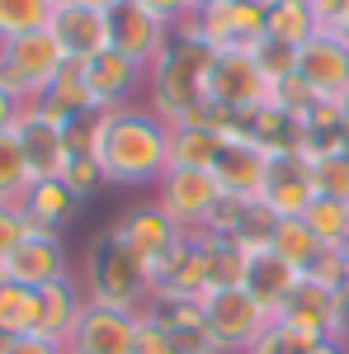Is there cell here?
Instances as JSON below:
<instances>
[{
  "mask_svg": "<svg viewBox=\"0 0 349 354\" xmlns=\"http://www.w3.org/2000/svg\"><path fill=\"white\" fill-rule=\"evenodd\" d=\"M85 151L100 161L104 185L147 189L170 170V123L142 104L85 118Z\"/></svg>",
  "mask_w": 349,
  "mask_h": 354,
  "instance_id": "1",
  "label": "cell"
},
{
  "mask_svg": "<svg viewBox=\"0 0 349 354\" xmlns=\"http://www.w3.org/2000/svg\"><path fill=\"white\" fill-rule=\"evenodd\" d=\"M81 288L90 307H113V312L137 317V312H147V302L156 293V279H151V265L118 236V227H109L85 245Z\"/></svg>",
  "mask_w": 349,
  "mask_h": 354,
  "instance_id": "2",
  "label": "cell"
},
{
  "mask_svg": "<svg viewBox=\"0 0 349 354\" xmlns=\"http://www.w3.org/2000/svg\"><path fill=\"white\" fill-rule=\"evenodd\" d=\"M208 62H213V53L203 43H175L170 38L165 57L147 71V109L165 118L170 128L189 123L208 104Z\"/></svg>",
  "mask_w": 349,
  "mask_h": 354,
  "instance_id": "3",
  "label": "cell"
},
{
  "mask_svg": "<svg viewBox=\"0 0 349 354\" xmlns=\"http://www.w3.org/2000/svg\"><path fill=\"white\" fill-rule=\"evenodd\" d=\"M62 71H66V53H62V43L48 28L0 43V90L15 95L19 104L43 100Z\"/></svg>",
  "mask_w": 349,
  "mask_h": 354,
  "instance_id": "4",
  "label": "cell"
},
{
  "mask_svg": "<svg viewBox=\"0 0 349 354\" xmlns=\"http://www.w3.org/2000/svg\"><path fill=\"white\" fill-rule=\"evenodd\" d=\"M198 307H203V322H208V330H213L222 354H245L265 335L269 322H274L245 288H208L198 298Z\"/></svg>",
  "mask_w": 349,
  "mask_h": 354,
  "instance_id": "5",
  "label": "cell"
},
{
  "mask_svg": "<svg viewBox=\"0 0 349 354\" xmlns=\"http://www.w3.org/2000/svg\"><path fill=\"white\" fill-rule=\"evenodd\" d=\"M109 48L151 71L170 48V24L147 5V0H118L109 10Z\"/></svg>",
  "mask_w": 349,
  "mask_h": 354,
  "instance_id": "6",
  "label": "cell"
},
{
  "mask_svg": "<svg viewBox=\"0 0 349 354\" xmlns=\"http://www.w3.org/2000/svg\"><path fill=\"white\" fill-rule=\"evenodd\" d=\"M274 85L265 81V71L255 66L250 53H213L208 62V104L227 113H250L265 109Z\"/></svg>",
  "mask_w": 349,
  "mask_h": 354,
  "instance_id": "7",
  "label": "cell"
},
{
  "mask_svg": "<svg viewBox=\"0 0 349 354\" xmlns=\"http://www.w3.org/2000/svg\"><path fill=\"white\" fill-rule=\"evenodd\" d=\"M269 5H241V0H217L208 10H198L203 28V48L208 53H255L269 38Z\"/></svg>",
  "mask_w": 349,
  "mask_h": 354,
  "instance_id": "8",
  "label": "cell"
},
{
  "mask_svg": "<svg viewBox=\"0 0 349 354\" xmlns=\"http://www.w3.org/2000/svg\"><path fill=\"white\" fill-rule=\"evenodd\" d=\"M156 203L180 222V232H203L213 208L222 203L213 170H165L156 180Z\"/></svg>",
  "mask_w": 349,
  "mask_h": 354,
  "instance_id": "9",
  "label": "cell"
},
{
  "mask_svg": "<svg viewBox=\"0 0 349 354\" xmlns=\"http://www.w3.org/2000/svg\"><path fill=\"white\" fill-rule=\"evenodd\" d=\"M274 322H283V326L302 330L307 340H349L335 288L312 283V279H297V288L288 293V302L279 307V317H274Z\"/></svg>",
  "mask_w": 349,
  "mask_h": 354,
  "instance_id": "10",
  "label": "cell"
},
{
  "mask_svg": "<svg viewBox=\"0 0 349 354\" xmlns=\"http://www.w3.org/2000/svg\"><path fill=\"white\" fill-rule=\"evenodd\" d=\"M297 76L312 85L317 100H345L349 90V38L335 28H321L317 38H307L297 48Z\"/></svg>",
  "mask_w": 349,
  "mask_h": 354,
  "instance_id": "11",
  "label": "cell"
},
{
  "mask_svg": "<svg viewBox=\"0 0 349 354\" xmlns=\"http://www.w3.org/2000/svg\"><path fill=\"white\" fill-rule=\"evenodd\" d=\"M15 137L24 147V161L33 180H62V170L71 161V137L62 123H53L38 104H24L19 123H15Z\"/></svg>",
  "mask_w": 349,
  "mask_h": 354,
  "instance_id": "12",
  "label": "cell"
},
{
  "mask_svg": "<svg viewBox=\"0 0 349 354\" xmlns=\"http://www.w3.org/2000/svg\"><path fill=\"white\" fill-rule=\"evenodd\" d=\"M151 279H156V298L198 302L208 293V232H185L161 265H151Z\"/></svg>",
  "mask_w": 349,
  "mask_h": 354,
  "instance_id": "13",
  "label": "cell"
},
{
  "mask_svg": "<svg viewBox=\"0 0 349 354\" xmlns=\"http://www.w3.org/2000/svg\"><path fill=\"white\" fill-rule=\"evenodd\" d=\"M269 156L260 142L250 137H222V151L213 161V180L227 198H260L269 180Z\"/></svg>",
  "mask_w": 349,
  "mask_h": 354,
  "instance_id": "14",
  "label": "cell"
},
{
  "mask_svg": "<svg viewBox=\"0 0 349 354\" xmlns=\"http://www.w3.org/2000/svg\"><path fill=\"white\" fill-rule=\"evenodd\" d=\"M142 85H147V71H142L137 62H128L123 53H113V48H104L100 57H90V62H85V90H90L95 113L128 109Z\"/></svg>",
  "mask_w": 349,
  "mask_h": 354,
  "instance_id": "15",
  "label": "cell"
},
{
  "mask_svg": "<svg viewBox=\"0 0 349 354\" xmlns=\"http://www.w3.org/2000/svg\"><path fill=\"white\" fill-rule=\"evenodd\" d=\"M5 279L24 283V288H48V283H62L71 279V255L62 236H48V232H28L19 250L5 260Z\"/></svg>",
  "mask_w": 349,
  "mask_h": 354,
  "instance_id": "16",
  "label": "cell"
},
{
  "mask_svg": "<svg viewBox=\"0 0 349 354\" xmlns=\"http://www.w3.org/2000/svg\"><path fill=\"white\" fill-rule=\"evenodd\" d=\"M137 317L133 312H113V307H85L81 326L71 330V340H66V354H133L137 350Z\"/></svg>",
  "mask_w": 349,
  "mask_h": 354,
  "instance_id": "17",
  "label": "cell"
},
{
  "mask_svg": "<svg viewBox=\"0 0 349 354\" xmlns=\"http://www.w3.org/2000/svg\"><path fill=\"white\" fill-rule=\"evenodd\" d=\"M113 227H118V236L133 245L147 265H161L165 255L180 245V236H185V232H180V222L170 218L156 198H151V203H137V208H128V213L113 222Z\"/></svg>",
  "mask_w": 349,
  "mask_h": 354,
  "instance_id": "18",
  "label": "cell"
},
{
  "mask_svg": "<svg viewBox=\"0 0 349 354\" xmlns=\"http://www.w3.org/2000/svg\"><path fill=\"white\" fill-rule=\"evenodd\" d=\"M48 33L62 43L66 62H90V57H100L109 48V15L104 10H85V5H76V0H66V5L53 10Z\"/></svg>",
  "mask_w": 349,
  "mask_h": 354,
  "instance_id": "19",
  "label": "cell"
},
{
  "mask_svg": "<svg viewBox=\"0 0 349 354\" xmlns=\"http://www.w3.org/2000/svg\"><path fill=\"white\" fill-rule=\"evenodd\" d=\"M312 165L302 161V156H274L269 161V180H265V194H260V203H265L274 218H302L307 208H312Z\"/></svg>",
  "mask_w": 349,
  "mask_h": 354,
  "instance_id": "20",
  "label": "cell"
},
{
  "mask_svg": "<svg viewBox=\"0 0 349 354\" xmlns=\"http://www.w3.org/2000/svg\"><path fill=\"white\" fill-rule=\"evenodd\" d=\"M85 307H90V302H85V288L76 283V279H62V283L38 288V326H33V335L66 345V340H71V330L81 326Z\"/></svg>",
  "mask_w": 349,
  "mask_h": 354,
  "instance_id": "21",
  "label": "cell"
},
{
  "mask_svg": "<svg viewBox=\"0 0 349 354\" xmlns=\"http://www.w3.org/2000/svg\"><path fill=\"white\" fill-rule=\"evenodd\" d=\"M297 279H302V274H297L283 255H274L269 245L250 250V265H245V293L260 302L269 317H279V307L288 302V293L297 288Z\"/></svg>",
  "mask_w": 349,
  "mask_h": 354,
  "instance_id": "22",
  "label": "cell"
},
{
  "mask_svg": "<svg viewBox=\"0 0 349 354\" xmlns=\"http://www.w3.org/2000/svg\"><path fill=\"white\" fill-rule=\"evenodd\" d=\"M24 218L33 232H48V236H62L71 222H76V213H81V198L66 189L62 180H33L24 194Z\"/></svg>",
  "mask_w": 349,
  "mask_h": 354,
  "instance_id": "23",
  "label": "cell"
},
{
  "mask_svg": "<svg viewBox=\"0 0 349 354\" xmlns=\"http://www.w3.org/2000/svg\"><path fill=\"white\" fill-rule=\"evenodd\" d=\"M217 151H222V133L213 128H194V123L170 128V170H213Z\"/></svg>",
  "mask_w": 349,
  "mask_h": 354,
  "instance_id": "24",
  "label": "cell"
},
{
  "mask_svg": "<svg viewBox=\"0 0 349 354\" xmlns=\"http://www.w3.org/2000/svg\"><path fill=\"white\" fill-rule=\"evenodd\" d=\"M38 326V288H24L15 279H0V335H33Z\"/></svg>",
  "mask_w": 349,
  "mask_h": 354,
  "instance_id": "25",
  "label": "cell"
},
{
  "mask_svg": "<svg viewBox=\"0 0 349 354\" xmlns=\"http://www.w3.org/2000/svg\"><path fill=\"white\" fill-rule=\"evenodd\" d=\"M269 250H274V255H283V260H288V265L302 274V270H307V265H312V260L326 250V245L312 236V227H307L302 218H283V222H274Z\"/></svg>",
  "mask_w": 349,
  "mask_h": 354,
  "instance_id": "26",
  "label": "cell"
},
{
  "mask_svg": "<svg viewBox=\"0 0 349 354\" xmlns=\"http://www.w3.org/2000/svg\"><path fill=\"white\" fill-rule=\"evenodd\" d=\"M250 250L227 236H208V288H245Z\"/></svg>",
  "mask_w": 349,
  "mask_h": 354,
  "instance_id": "27",
  "label": "cell"
},
{
  "mask_svg": "<svg viewBox=\"0 0 349 354\" xmlns=\"http://www.w3.org/2000/svg\"><path fill=\"white\" fill-rule=\"evenodd\" d=\"M269 38L274 43H283V48H302L307 38H317L321 24H317V15L307 10V5H269Z\"/></svg>",
  "mask_w": 349,
  "mask_h": 354,
  "instance_id": "28",
  "label": "cell"
},
{
  "mask_svg": "<svg viewBox=\"0 0 349 354\" xmlns=\"http://www.w3.org/2000/svg\"><path fill=\"white\" fill-rule=\"evenodd\" d=\"M53 10H57L53 0H0V43L48 28L53 24Z\"/></svg>",
  "mask_w": 349,
  "mask_h": 354,
  "instance_id": "29",
  "label": "cell"
},
{
  "mask_svg": "<svg viewBox=\"0 0 349 354\" xmlns=\"http://www.w3.org/2000/svg\"><path fill=\"white\" fill-rule=\"evenodd\" d=\"M28 185V161H24V147L15 133H0V203H24Z\"/></svg>",
  "mask_w": 349,
  "mask_h": 354,
  "instance_id": "30",
  "label": "cell"
},
{
  "mask_svg": "<svg viewBox=\"0 0 349 354\" xmlns=\"http://www.w3.org/2000/svg\"><path fill=\"white\" fill-rule=\"evenodd\" d=\"M302 222L312 227V236L321 245H345L349 241V203H340V198H312V208L302 213Z\"/></svg>",
  "mask_w": 349,
  "mask_h": 354,
  "instance_id": "31",
  "label": "cell"
},
{
  "mask_svg": "<svg viewBox=\"0 0 349 354\" xmlns=\"http://www.w3.org/2000/svg\"><path fill=\"white\" fill-rule=\"evenodd\" d=\"M312 189L321 194V198H340V203H349V147L335 151V156L312 161Z\"/></svg>",
  "mask_w": 349,
  "mask_h": 354,
  "instance_id": "32",
  "label": "cell"
},
{
  "mask_svg": "<svg viewBox=\"0 0 349 354\" xmlns=\"http://www.w3.org/2000/svg\"><path fill=\"white\" fill-rule=\"evenodd\" d=\"M62 185L85 203L90 194L104 189V170H100V161H95L90 151H71V161H66V170H62Z\"/></svg>",
  "mask_w": 349,
  "mask_h": 354,
  "instance_id": "33",
  "label": "cell"
},
{
  "mask_svg": "<svg viewBox=\"0 0 349 354\" xmlns=\"http://www.w3.org/2000/svg\"><path fill=\"white\" fill-rule=\"evenodd\" d=\"M250 57H255V66L265 71L269 85H279V81H288V76H297V48H283V43L265 38V43H260Z\"/></svg>",
  "mask_w": 349,
  "mask_h": 354,
  "instance_id": "34",
  "label": "cell"
},
{
  "mask_svg": "<svg viewBox=\"0 0 349 354\" xmlns=\"http://www.w3.org/2000/svg\"><path fill=\"white\" fill-rule=\"evenodd\" d=\"M317 345V340H307L302 330H293V326H283V322H269L265 326V335L250 345L245 354H307Z\"/></svg>",
  "mask_w": 349,
  "mask_h": 354,
  "instance_id": "35",
  "label": "cell"
},
{
  "mask_svg": "<svg viewBox=\"0 0 349 354\" xmlns=\"http://www.w3.org/2000/svg\"><path fill=\"white\" fill-rule=\"evenodd\" d=\"M302 279H312V283H326V288H340L349 279V265H345V250L340 245H326L321 255L302 270Z\"/></svg>",
  "mask_w": 349,
  "mask_h": 354,
  "instance_id": "36",
  "label": "cell"
},
{
  "mask_svg": "<svg viewBox=\"0 0 349 354\" xmlns=\"http://www.w3.org/2000/svg\"><path fill=\"white\" fill-rule=\"evenodd\" d=\"M28 232V218H24V208L19 203H0V270H5V260L19 250V241H24Z\"/></svg>",
  "mask_w": 349,
  "mask_h": 354,
  "instance_id": "37",
  "label": "cell"
},
{
  "mask_svg": "<svg viewBox=\"0 0 349 354\" xmlns=\"http://www.w3.org/2000/svg\"><path fill=\"white\" fill-rule=\"evenodd\" d=\"M269 104H274V109H283V113H297V118H302V113L317 104V95H312V85L302 81V76H288V81H279V85H274Z\"/></svg>",
  "mask_w": 349,
  "mask_h": 354,
  "instance_id": "38",
  "label": "cell"
},
{
  "mask_svg": "<svg viewBox=\"0 0 349 354\" xmlns=\"http://www.w3.org/2000/svg\"><path fill=\"white\" fill-rule=\"evenodd\" d=\"M133 354H180V345L170 340V330L156 326V322L142 312V317H137V350Z\"/></svg>",
  "mask_w": 349,
  "mask_h": 354,
  "instance_id": "39",
  "label": "cell"
},
{
  "mask_svg": "<svg viewBox=\"0 0 349 354\" xmlns=\"http://www.w3.org/2000/svg\"><path fill=\"white\" fill-rule=\"evenodd\" d=\"M0 354H66V345L43 340V335H15V340L0 345Z\"/></svg>",
  "mask_w": 349,
  "mask_h": 354,
  "instance_id": "40",
  "label": "cell"
},
{
  "mask_svg": "<svg viewBox=\"0 0 349 354\" xmlns=\"http://www.w3.org/2000/svg\"><path fill=\"white\" fill-rule=\"evenodd\" d=\"M19 113H24V104H19L15 95H5V90H0V133H15Z\"/></svg>",
  "mask_w": 349,
  "mask_h": 354,
  "instance_id": "41",
  "label": "cell"
},
{
  "mask_svg": "<svg viewBox=\"0 0 349 354\" xmlns=\"http://www.w3.org/2000/svg\"><path fill=\"white\" fill-rule=\"evenodd\" d=\"M147 5L161 15L165 24H175V19H185V15H189V0H147Z\"/></svg>",
  "mask_w": 349,
  "mask_h": 354,
  "instance_id": "42",
  "label": "cell"
},
{
  "mask_svg": "<svg viewBox=\"0 0 349 354\" xmlns=\"http://www.w3.org/2000/svg\"><path fill=\"white\" fill-rule=\"evenodd\" d=\"M326 28H335V33H345V38H349V0H340V10H335V19H330Z\"/></svg>",
  "mask_w": 349,
  "mask_h": 354,
  "instance_id": "43",
  "label": "cell"
},
{
  "mask_svg": "<svg viewBox=\"0 0 349 354\" xmlns=\"http://www.w3.org/2000/svg\"><path fill=\"white\" fill-rule=\"evenodd\" d=\"M307 354H349V345H345V340H317Z\"/></svg>",
  "mask_w": 349,
  "mask_h": 354,
  "instance_id": "44",
  "label": "cell"
},
{
  "mask_svg": "<svg viewBox=\"0 0 349 354\" xmlns=\"http://www.w3.org/2000/svg\"><path fill=\"white\" fill-rule=\"evenodd\" d=\"M335 298H340V317H345V330H349V279L335 288Z\"/></svg>",
  "mask_w": 349,
  "mask_h": 354,
  "instance_id": "45",
  "label": "cell"
},
{
  "mask_svg": "<svg viewBox=\"0 0 349 354\" xmlns=\"http://www.w3.org/2000/svg\"><path fill=\"white\" fill-rule=\"evenodd\" d=\"M76 5H85V10H104V15H109V10H113L118 0H76Z\"/></svg>",
  "mask_w": 349,
  "mask_h": 354,
  "instance_id": "46",
  "label": "cell"
},
{
  "mask_svg": "<svg viewBox=\"0 0 349 354\" xmlns=\"http://www.w3.org/2000/svg\"><path fill=\"white\" fill-rule=\"evenodd\" d=\"M340 118H345V137H349V90H345V100H340Z\"/></svg>",
  "mask_w": 349,
  "mask_h": 354,
  "instance_id": "47",
  "label": "cell"
},
{
  "mask_svg": "<svg viewBox=\"0 0 349 354\" xmlns=\"http://www.w3.org/2000/svg\"><path fill=\"white\" fill-rule=\"evenodd\" d=\"M269 5H307V10H312L317 0H269Z\"/></svg>",
  "mask_w": 349,
  "mask_h": 354,
  "instance_id": "48",
  "label": "cell"
},
{
  "mask_svg": "<svg viewBox=\"0 0 349 354\" xmlns=\"http://www.w3.org/2000/svg\"><path fill=\"white\" fill-rule=\"evenodd\" d=\"M208 5H217V0H189V10H208Z\"/></svg>",
  "mask_w": 349,
  "mask_h": 354,
  "instance_id": "49",
  "label": "cell"
},
{
  "mask_svg": "<svg viewBox=\"0 0 349 354\" xmlns=\"http://www.w3.org/2000/svg\"><path fill=\"white\" fill-rule=\"evenodd\" d=\"M241 5H269V0H241Z\"/></svg>",
  "mask_w": 349,
  "mask_h": 354,
  "instance_id": "50",
  "label": "cell"
},
{
  "mask_svg": "<svg viewBox=\"0 0 349 354\" xmlns=\"http://www.w3.org/2000/svg\"><path fill=\"white\" fill-rule=\"evenodd\" d=\"M340 250H345V265H349V241H345V245H340Z\"/></svg>",
  "mask_w": 349,
  "mask_h": 354,
  "instance_id": "51",
  "label": "cell"
},
{
  "mask_svg": "<svg viewBox=\"0 0 349 354\" xmlns=\"http://www.w3.org/2000/svg\"><path fill=\"white\" fill-rule=\"evenodd\" d=\"M53 5H66V0H53Z\"/></svg>",
  "mask_w": 349,
  "mask_h": 354,
  "instance_id": "52",
  "label": "cell"
}]
</instances>
